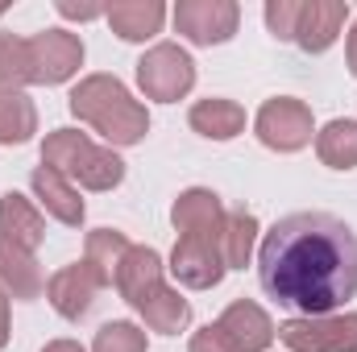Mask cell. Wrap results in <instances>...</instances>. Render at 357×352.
<instances>
[{
    "instance_id": "cell-4",
    "label": "cell",
    "mask_w": 357,
    "mask_h": 352,
    "mask_svg": "<svg viewBox=\"0 0 357 352\" xmlns=\"http://www.w3.org/2000/svg\"><path fill=\"white\" fill-rule=\"evenodd\" d=\"M42 166H54L63 178H71L88 191H112L125 178V162L108 145H96L91 137L75 133V129H54L42 141Z\"/></svg>"
},
{
    "instance_id": "cell-12",
    "label": "cell",
    "mask_w": 357,
    "mask_h": 352,
    "mask_svg": "<svg viewBox=\"0 0 357 352\" xmlns=\"http://www.w3.org/2000/svg\"><path fill=\"white\" fill-rule=\"evenodd\" d=\"M100 290H104L100 278H96L84 262L63 265V269L46 282V298H50V307H54L63 319H84Z\"/></svg>"
},
{
    "instance_id": "cell-20",
    "label": "cell",
    "mask_w": 357,
    "mask_h": 352,
    "mask_svg": "<svg viewBox=\"0 0 357 352\" xmlns=\"http://www.w3.org/2000/svg\"><path fill=\"white\" fill-rule=\"evenodd\" d=\"M38 133V108L25 91H0V145H25Z\"/></svg>"
},
{
    "instance_id": "cell-3",
    "label": "cell",
    "mask_w": 357,
    "mask_h": 352,
    "mask_svg": "<svg viewBox=\"0 0 357 352\" xmlns=\"http://www.w3.org/2000/svg\"><path fill=\"white\" fill-rule=\"evenodd\" d=\"M71 112L88 120L108 145H137L150 133L146 108L129 95L116 75H88L71 91Z\"/></svg>"
},
{
    "instance_id": "cell-27",
    "label": "cell",
    "mask_w": 357,
    "mask_h": 352,
    "mask_svg": "<svg viewBox=\"0 0 357 352\" xmlns=\"http://www.w3.org/2000/svg\"><path fill=\"white\" fill-rule=\"evenodd\" d=\"M59 13H63V17H79V21H91V17H104L108 8H100V4H75V0H59Z\"/></svg>"
},
{
    "instance_id": "cell-7",
    "label": "cell",
    "mask_w": 357,
    "mask_h": 352,
    "mask_svg": "<svg viewBox=\"0 0 357 352\" xmlns=\"http://www.w3.org/2000/svg\"><path fill=\"white\" fill-rule=\"evenodd\" d=\"M291 352H357V311L345 315H299L278 328Z\"/></svg>"
},
{
    "instance_id": "cell-10",
    "label": "cell",
    "mask_w": 357,
    "mask_h": 352,
    "mask_svg": "<svg viewBox=\"0 0 357 352\" xmlns=\"http://www.w3.org/2000/svg\"><path fill=\"white\" fill-rule=\"evenodd\" d=\"M84 67V42L67 29H42L29 38V71L33 83H67Z\"/></svg>"
},
{
    "instance_id": "cell-28",
    "label": "cell",
    "mask_w": 357,
    "mask_h": 352,
    "mask_svg": "<svg viewBox=\"0 0 357 352\" xmlns=\"http://www.w3.org/2000/svg\"><path fill=\"white\" fill-rule=\"evenodd\" d=\"M8 344V294L0 290V349Z\"/></svg>"
},
{
    "instance_id": "cell-2",
    "label": "cell",
    "mask_w": 357,
    "mask_h": 352,
    "mask_svg": "<svg viewBox=\"0 0 357 352\" xmlns=\"http://www.w3.org/2000/svg\"><path fill=\"white\" fill-rule=\"evenodd\" d=\"M225 203L208 186L183 191L171 207L175 220V253H171V273L191 290H208L225 278Z\"/></svg>"
},
{
    "instance_id": "cell-17",
    "label": "cell",
    "mask_w": 357,
    "mask_h": 352,
    "mask_svg": "<svg viewBox=\"0 0 357 352\" xmlns=\"http://www.w3.org/2000/svg\"><path fill=\"white\" fill-rule=\"evenodd\" d=\"M187 125L199 133V137H212V141H229L245 129V108L233 104V99H220V95H208L199 104H191L187 112Z\"/></svg>"
},
{
    "instance_id": "cell-13",
    "label": "cell",
    "mask_w": 357,
    "mask_h": 352,
    "mask_svg": "<svg viewBox=\"0 0 357 352\" xmlns=\"http://www.w3.org/2000/svg\"><path fill=\"white\" fill-rule=\"evenodd\" d=\"M216 328L229 336V344L237 352H266L274 344V323H270V315L258 307V303H250V298H237V303H229L225 307V315L216 319Z\"/></svg>"
},
{
    "instance_id": "cell-25",
    "label": "cell",
    "mask_w": 357,
    "mask_h": 352,
    "mask_svg": "<svg viewBox=\"0 0 357 352\" xmlns=\"http://www.w3.org/2000/svg\"><path fill=\"white\" fill-rule=\"evenodd\" d=\"M91 352H146V332L137 323H125V319L104 323L91 340Z\"/></svg>"
},
{
    "instance_id": "cell-16",
    "label": "cell",
    "mask_w": 357,
    "mask_h": 352,
    "mask_svg": "<svg viewBox=\"0 0 357 352\" xmlns=\"http://www.w3.org/2000/svg\"><path fill=\"white\" fill-rule=\"evenodd\" d=\"M104 17H108V25H112L116 38L146 42V38H154L162 29L167 8H162V0H121V4H108Z\"/></svg>"
},
{
    "instance_id": "cell-9",
    "label": "cell",
    "mask_w": 357,
    "mask_h": 352,
    "mask_svg": "<svg viewBox=\"0 0 357 352\" xmlns=\"http://www.w3.org/2000/svg\"><path fill=\"white\" fill-rule=\"evenodd\" d=\"M241 8L233 0H178L175 29L195 46H220L237 33Z\"/></svg>"
},
{
    "instance_id": "cell-6",
    "label": "cell",
    "mask_w": 357,
    "mask_h": 352,
    "mask_svg": "<svg viewBox=\"0 0 357 352\" xmlns=\"http://www.w3.org/2000/svg\"><path fill=\"white\" fill-rule=\"evenodd\" d=\"M137 83L150 99H162V104H175L183 99L191 83H195V63L191 54L175 46V42H158L154 50H146L137 58Z\"/></svg>"
},
{
    "instance_id": "cell-5",
    "label": "cell",
    "mask_w": 357,
    "mask_h": 352,
    "mask_svg": "<svg viewBox=\"0 0 357 352\" xmlns=\"http://www.w3.org/2000/svg\"><path fill=\"white\" fill-rule=\"evenodd\" d=\"M349 17L345 0H270L266 25L278 42H295L307 54H320L337 42Z\"/></svg>"
},
{
    "instance_id": "cell-30",
    "label": "cell",
    "mask_w": 357,
    "mask_h": 352,
    "mask_svg": "<svg viewBox=\"0 0 357 352\" xmlns=\"http://www.w3.org/2000/svg\"><path fill=\"white\" fill-rule=\"evenodd\" d=\"M349 71L357 75V21H354V33H349Z\"/></svg>"
},
{
    "instance_id": "cell-18",
    "label": "cell",
    "mask_w": 357,
    "mask_h": 352,
    "mask_svg": "<svg viewBox=\"0 0 357 352\" xmlns=\"http://www.w3.org/2000/svg\"><path fill=\"white\" fill-rule=\"evenodd\" d=\"M0 290L29 303V298H42L46 290V273L33 253H21V249H4L0 245Z\"/></svg>"
},
{
    "instance_id": "cell-14",
    "label": "cell",
    "mask_w": 357,
    "mask_h": 352,
    "mask_svg": "<svg viewBox=\"0 0 357 352\" xmlns=\"http://www.w3.org/2000/svg\"><path fill=\"white\" fill-rule=\"evenodd\" d=\"M42 237H46L42 211L17 191L0 195V245L4 249H21V253H38Z\"/></svg>"
},
{
    "instance_id": "cell-19",
    "label": "cell",
    "mask_w": 357,
    "mask_h": 352,
    "mask_svg": "<svg viewBox=\"0 0 357 352\" xmlns=\"http://www.w3.org/2000/svg\"><path fill=\"white\" fill-rule=\"evenodd\" d=\"M125 253H129L125 232H116V228H96V232H88L84 265L100 278V286H112V282H116V269L125 262Z\"/></svg>"
},
{
    "instance_id": "cell-11",
    "label": "cell",
    "mask_w": 357,
    "mask_h": 352,
    "mask_svg": "<svg viewBox=\"0 0 357 352\" xmlns=\"http://www.w3.org/2000/svg\"><path fill=\"white\" fill-rule=\"evenodd\" d=\"M162 286H167V282H162V257H158V249H150V245H129L125 262L116 269V290H121V298H125L133 311H142Z\"/></svg>"
},
{
    "instance_id": "cell-26",
    "label": "cell",
    "mask_w": 357,
    "mask_h": 352,
    "mask_svg": "<svg viewBox=\"0 0 357 352\" xmlns=\"http://www.w3.org/2000/svg\"><path fill=\"white\" fill-rule=\"evenodd\" d=\"M187 352H237L229 344V336L216 328V323H208V328H199L195 336H191V349Z\"/></svg>"
},
{
    "instance_id": "cell-21",
    "label": "cell",
    "mask_w": 357,
    "mask_h": 352,
    "mask_svg": "<svg viewBox=\"0 0 357 352\" xmlns=\"http://www.w3.org/2000/svg\"><path fill=\"white\" fill-rule=\"evenodd\" d=\"M316 154L333 170H357V120H333L316 133Z\"/></svg>"
},
{
    "instance_id": "cell-29",
    "label": "cell",
    "mask_w": 357,
    "mask_h": 352,
    "mask_svg": "<svg viewBox=\"0 0 357 352\" xmlns=\"http://www.w3.org/2000/svg\"><path fill=\"white\" fill-rule=\"evenodd\" d=\"M42 352H88L79 340H54V344H46Z\"/></svg>"
},
{
    "instance_id": "cell-8",
    "label": "cell",
    "mask_w": 357,
    "mask_h": 352,
    "mask_svg": "<svg viewBox=\"0 0 357 352\" xmlns=\"http://www.w3.org/2000/svg\"><path fill=\"white\" fill-rule=\"evenodd\" d=\"M262 145L278 150V154H295L312 141V108L303 99H291V95H278L266 99L258 108V120H254Z\"/></svg>"
},
{
    "instance_id": "cell-23",
    "label": "cell",
    "mask_w": 357,
    "mask_h": 352,
    "mask_svg": "<svg viewBox=\"0 0 357 352\" xmlns=\"http://www.w3.org/2000/svg\"><path fill=\"white\" fill-rule=\"evenodd\" d=\"M254 241H258V220L254 211L237 207L225 216V269H245L250 253H254Z\"/></svg>"
},
{
    "instance_id": "cell-15",
    "label": "cell",
    "mask_w": 357,
    "mask_h": 352,
    "mask_svg": "<svg viewBox=\"0 0 357 352\" xmlns=\"http://www.w3.org/2000/svg\"><path fill=\"white\" fill-rule=\"evenodd\" d=\"M29 186H33L38 203H42L59 224H67V228H79V224H84V199H79L75 182L63 178L54 166H38V170L29 175Z\"/></svg>"
},
{
    "instance_id": "cell-1",
    "label": "cell",
    "mask_w": 357,
    "mask_h": 352,
    "mask_svg": "<svg viewBox=\"0 0 357 352\" xmlns=\"http://www.w3.org/2000/svg\"><path fill=\"white\" fill-rule=\"evenodd\" d=\"M258 278L278 307L337 315L357 294V232L333 211H291L262 241Z\"/></svg>"
},
{
    "instance_id": "cell-24",
    "label": "cell",
    "mask_w": 357,
    "mask_h": 352,
    "mask_svg": "<svg viewBox=\"0 0 357 352\" xmlns=\"http://www.w3.org/2000/svg\"><path fill=\"white\" fill-rule=\"evenodd\" d=\"M25 83H33V71H29V38L0 33V91H21Z\"/></svg>"
},
{
    "instance_id": "cell-22",
    "label": "cell",
    "mask_w": 357,
    "mask_h": 352,
    "mask_svg": "<svg viewBox=\"0 0 357 352\" xmlns=\"http://www.w3.org/2000/svg\"><path fill=\"white\" fill-rule=\"evenodd\" d=\"M142 319L154 328V332H162V336H175V332H183L187 323H191V303L178 294V290H171V286H162L146 307H142Z\"/></svg>"
}]
</instances>
